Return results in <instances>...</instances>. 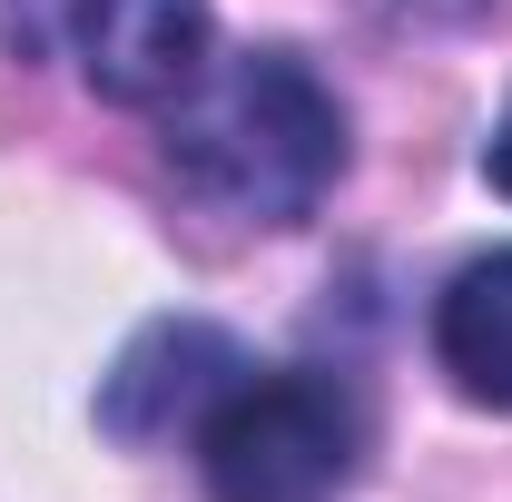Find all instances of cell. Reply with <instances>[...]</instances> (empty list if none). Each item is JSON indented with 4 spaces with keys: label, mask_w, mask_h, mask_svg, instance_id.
Returning a JSON list of instances; mask_svg holds the SVG:
<instances>
[{
    "label": "cell",
    "mask_w": 512,
    "mask_h": 502,
    "mask_svg": "<svg viewBox=\"0 0 512 502\" xmlns=\"http://www.w3.org/2000/svg\"><path fill=\"white\" fill-rule=\"evenodd\" d=\"M168 178L237 227H296L316 197L345 178V109L306 60L286 50H237L207 60L158 119Z\"/></svg>",
    "instance_id": "6da1fadb"
},
{
    "label": "cell",
    "mask_w": 512,
    "mask_h": 502,
    "mask_svg": "<svg viewBox=\"0 0 512 502\" xmlns=\"http://www.w3.org/2000/svg\"><path fill=\"white\" fill-rule=\"evenodd\" d=\"M355 453H365V414L316 365H276V375L247 365L197 424L207 502H345Z\"/></svg>",
    "instance_id": "7a4b0ae2"
},
{
    "label": "cell",
    "mask_w": 512,
    "mask_h": 502,
    "mask_svg": "<svg viewBox=\"0 0 512 502\" xmlns=\"http://www.w3.org/2000/svg\"><path fill=\"white\" fill-rule=\"evenodd\" d=\"M20 60H69L109 109H168L207 69V0H0Z\"/></svg>",
    "instance_id": "3957f363"
},
{
    "label": "cell",
    "mask_w": 512,
    "mask_h": 502,
    "mask_svg": "<svg viewBox=\"0 0 512 502\" xmlns=\"http://www.w3.org/2000/svg\"><path fill=\"white\" fill-rule=\"evenodd\" d=\"M247 375V355L217 335V325H148L138 345L119 355V375L99 384V424L119 443H168V434H197L207 424V404L227 394V384Z\"/></svg>",
    "instance_id": "277c9868"
},
{
    "label": "cell",
    "mask_w": 512,
    "mask_h": 502,
    "mask_svg": "<svg viewBox=\"0 0 512 502\" xmlns=\"http://www.w3.org/2000/svg\"><path fill=\"white\" fill-rule=\"evenodd\" d=\"M434 355H444V375L463 384L473 404L512 414V247L473 256L444 286V306H434Z\"/></svg>",
    "instance_id": "5b68a950"
},
{
    "label": "cell",
    "mask_w": 512,
    "mask_h": 502,
    "mask_svg": "<svg viewBox=\"0 0 512 502\" xmlns=\"http://www.w3.org/2000/svg\"><path fill=\"white\" fill-rule=\"evenodd\" d=\"M483 178L512 197V109H503V128H493V148H483Z\"/></svg>",
    "instance_id": "8992f818"
}]
</instances>
